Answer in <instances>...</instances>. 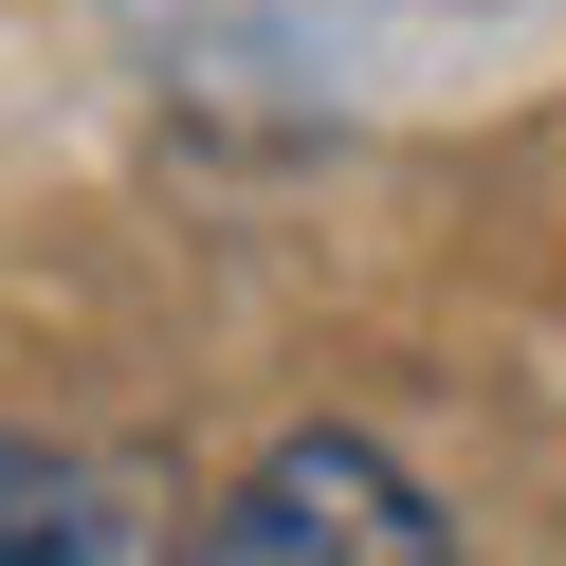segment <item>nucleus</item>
Returning a JSON list of instances; mask_svg holds the SVG:
<instances>
[{"label": "nucleus", "instance_id": "f257e3e1", "mask_svg": "<svg viewBox=\"0 0 566 566\" xmlns=\"http://www.w3.org/2000/svg\"><path fill=\"white\" fill-rule=\"evenodd\" d=\"M184 566H457V530H439V493H420L384 439L311 420V439H274L256 475L201 512Z\"/></svg>", "mask_w": 566, "mask_h": 566}, {"label": "nucleus", "instance_id": "f03ea898", "mask_svg": "<svg viewBox=\"0 0 566 566\" xmlns=\"http://www.w3.org/2000/svg\"><path fill=\"white\" fill-rule=\"evenodd\" d=\"M0 566H128V493L55 439H0Z\"/></svg>", "mask_w": 566, "mask_h": 566}]
</instances>
